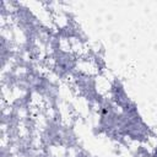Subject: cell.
Returning a JSON list of instances; mask_svg holds the SVG:
<instances>
[{"label":"cell","instance_id":"obj_1","mask_svg":"<svg viewBox=\"0 0 157 157\" xmlns=\"http://www.w3.org/2000/svg\"><path fill=\"white\" fill-rule=\"evenodd\" d=\"M119 134L129 142L134 144H146L152 136H155L151 128L140 115L134 101L124 108H120Z\"/></svg>","mask_w":157,"mask_h":157},{"label":"cell","instance_id":"obj_3","mask_svg":"<svg viewBox=\"0 0 157 157\" xmlns=\"http://www.w3.org/2000/svg\"><path fill=\"white\" fill-rule=\"evenodd\" d=\"M108 97L112 99V102L119 107V108H124L125 105H128L130 102H132V99L129 97L123 82L119 78H113L110 82V88H109V93Z\"/></svg>","mask_w":157,"mask_h":157},{"label":"cell","instance_id":"obj_5","mask_svg":"<svg viewBox=\"0 0 157 157\" xmlns=\"http://www.w3.org/2000/svg\"><path fill=\"white\" fill-rule=\"evenodd\" d=\"M150 157H157V145L152 148V152H151V156Z\"/></svg>","mask_w":157,"mask_h":157},{"label":"cell","instance_id":"obj_2","mask_svg":"<svg viewBox=\"0 0 157 157\" xmlns=\"http://www.w3.org/2000/svg\"><path fill=\"white\" fill-rule=\"evenodd\" d=\"M70 80H71L72 87L77 91V93L82 98H85L88 102V104H91L93 108L104 97L99 93L97 76L85 74L81 71H75L70 77Z\"/></svg>","mask_w":157,"mask_h":157},{"label":"cell","instance_id":"obj_4","mask_svg":"<svg viewBox=\"0 0 157 157\" xmlns=\"http://www.w3.org/2000/svg\"><path fill=\"white\" fill-rule=\"evenodd\" d=\"M69 151V155L70 157H92L88 152H86L85 150L82 148H75V150H67Z\"/></svg>","mask_w":157,"mask_h":157}]
</instances>
